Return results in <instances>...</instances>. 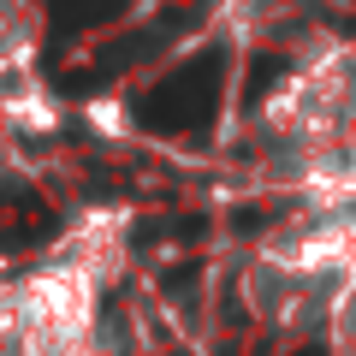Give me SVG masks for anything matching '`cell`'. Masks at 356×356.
I'll return each instance as SVG.
<instances>
[{"label": "cell", "mask_w": 356, "mask_h": 356, "mask_svg": "<svg viewBox=\"0 0 356 356\" xmlns=\"http://www.w3.org/2000/svg\"><path fill=\"white\" fill-rule=\"evenodd\" d=\"M220 72H226V54H220V48H208V54H196L191 65L166 72L161 83H154L149 95L137 102L143 125H149V131H184V125H196V119L214 107Z\"/></svg>", "instance_id": "6da1fadb"}, {"label": "cell", "mask_w": 356, "mask_h": 356, "mask_svg": "<svg viewBox=\"0 0 356 356\" xmlns=\"http://www.w3.org/2000/svg\"><path fill=\"white\" fill-rule=\"evenodd\" d=\"M208 232V220L202 214H161V220H143L137 226V243H154V238H202Z\"/></svg>", "instance_id": "7a4b0ae2"}, {"label": "cell", "mask_w": 356, "mask_h": 356, "mask_svg": "<svg viewBox=\"0 0 356 356\" xmlns=\"http://www.w3.org/2000/svg\"><path fill=\"white\" fill-rule=\"evenodd\" d=\"M280 77H285V60H280V54H261V60H255V72H250V102H261Z\"/></svg>", "instance_id": "3957f363"}, {"label": "cell", "mask_w": 356, "mask_h": 356, "mask_svg": "<svg viewBox=\"0 0 356 356\" xmlns=\"http://www.w3.org/2000/svg\"><path fill=\"white\" fill-rule=\"evenodd\" d=\"M303 356H327V350H303Z\"/></svg>", "instance_id": "277c9868"}]
</instances>
